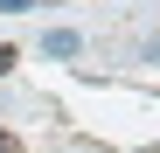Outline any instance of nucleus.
Masks as SVG:
<instances>
[{
  "label": "nucleus",
  "instance_id": "1",
  "mask_svg": "<svg viewBox=\"0 0 160 153\" xmlns=\"http://www.w3.org/2000/svg\"><path fill=\"white\" fill-rule=\"evenodd\" d=\"M42 49H49V56H77V49H84V42H77L70 28H49V35H42Z\"/></svg>",
  "mask_w": 160,
  "mask_h": 153
},
{
  "label": "nucleus",
  "instance_id": "2",
  "mask_svg": "<svg viewBox=\"0 0 160 153\" xmlns=\"http://www.w3.org/2000/svg\"><path fill=\"white\" fill-rule=\"evenodd\" d=\"M14 63H21V56H14V49H7V42H0V76H7V70H14Z\"/></svg>",
  "mask_w": 160,
  "mask_h": 153
},
{
  "label": "nucleus",
  "instance_id": "3",
  "mask_svg": "<svg viewBox=\"0 0 160 153\" xmlns=\"http://www.w3.org/2000/svg\"><path fill=\"white\" fill-rule=\"evenodd\" d=\"M0 14H28V0H0Z\"/></svg>",
  "mask_w": 160,
  "mask_h": 153
},
{
  "label": "nucleus",
  "instance_id": "4",
  "mask_svg": "<svg viewBox=\"0 0 160 153\" xmlns=\"http://www.w3.org/2000/svg\"><path fill=\"white\" fill-rule=\"evenodd\" d=\"M0 153H21V139H14V132H0Z\"/></svg>",
  "mask_w": 160,
  "mask_h": 153
}]
</instances>
